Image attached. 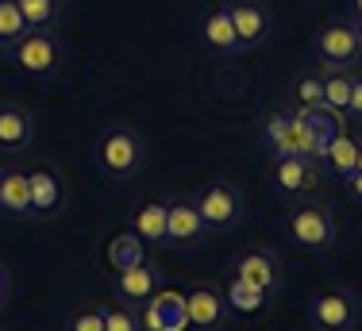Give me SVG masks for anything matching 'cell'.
I'll return each instance as SVG.
<instances>
[{"mask_svg": "<svg viewBox=\"0 0 362 331\" xmlns=\"http://www.w3.org/2000/svg\"><path fill=\"white\" fill-rule=\"evenodd\" d=\"M28 193H31V220H54V216H62L66 197H70L58 166H50V162L28 170Z\"/></svg>", "mask_w": 362, "mask_h": 331, "instance_id": "cell-11", "label": "cell"}, {"mask_svg": "<svg viewBox=\"0 0 362 331\" xmlns=\"http://www.w3.org/2000/svg\"><path fill=\"white\" fill-rule=\"evenodd\" d=\"M201 42L212 50V54H243L239 50V35H235V23L228 16V4H216L204 12L201 20Z\"/></svg>", "mask_w": 362, "mask_h": 331, "instance_id": "cell-17", "label": "cell"}, {"mask_svg": "<svg viewBox=\"0 0 362 331\" xmlns=\"http://www.w3.org/2000/svg\"><path fill=\"white\" fill-rule=\"evenodd\" d=\"M158 289H162V274H158V266H151V262H139L132 269H116V274H112V297L135 304V308H139L143 301H151Z\"/></svg>", "mask_w": 362, "mask_h": 331, "instance_id": "cell-15", "label": "cell"}, {"mask_svg": "<svg viewBox=\"0 0 362 331\" xmlns=\"http://www.w3.org/2000/svg\"><path fill=\"white\" fill-rule=\"evenodd\" d=\"M286 235L297 250L305 255H327L339 243V220L335 212L316 197H300L286 216Z\"/></svg>", "mask_w": 362, "mask_h": 331, "instance_id": "cell-1", "label": "cell"}, {"mask_svg": "<svg viewBox=\"0 0 362 331\" xmlns=\"http://www.w3.org/2000/svg\"><path fill=\"white\" fill-rule=\"evenodd\" d=\"M343 185H347V193H351V197H355L358 204H362V173H351V178L343 181Z\"/></svg>", "mask_w": 362, "mask_h": 331, "instance_id": "cell-31", "label": "cell"}, {"mask_svg": "<svg viewBox=\"0 0 362 331\" xmlns=\"http://www.w3.org/2000/svg\"><path fill=\"white\" fill-rule=\"evenodd\" d=\"M324 74H313V69H305V74H297V81H293V104L297 108H316V104H324V85H320Z\"/></svg>", "mask_w": 362, "mask_h": 331, "instance_id": "cell-27", "label": "cell"}, {"mask_svg": "<svg viewBox=\"0 0 362 331\" xmlns=\"http://www.w3.org/2000/svg\"><path fill=\"white\" fill-rule=\"evenodd\" d=\"M266 178H270V185L278 189L281 197H289V200L316 197L327 185L324 162L305 158V154H270V162H266Z\"/></svg>", "mask_w": 362, "mask_h": 331, "instance_id": "cell-6", "label": "cell"}, {"mask_svg": "<svg viewBox=\"0 0 362 331\" xmlns=\"http://www.w3.org/2000/svg\"><path fill=\"white\" fill-rule=\"evenodd\" d=\"M347 12L355 16V20H362V0H347Z\"/></svg>", "mask_w": 362, "mask_h": 331, "instance_id": "cell-32", "label": "cell"}, {"mask_svg": "<svg viewBox=\"0 0 362 331\" xmlns=\"http://www.w3.org/2000/svg\"><path fill=\"white\" fill-rule=\"evenodd\" d=\"M313 54L324 69H355L362 62V39L355 20H327L313 35Z\"/></svg>", "mask_w": 362, "mask_h": 331, "instance_id": "cell-7", "label": "cell"}, {"mask_svg": "<svg viewBox=\"0 0 362 331\" xmlns=\"http://www.w3.org/2000/svg\"><path fill=\"white\" fill-rule=\"evenodd\" d=\"M228 16H231V23H235L239 50H243V54L270 42V35H274L270 4H262V0H228Z\"/></svg>", "mask_w": 362, "mask_h": 331, "instance_id": "cell-10", "label": "cell"}, {"mask_svg": "<svg viewBox=\"0 0 362 331\" xmlns=\"http://www.w3.org/2000/svg\"><path fill=\"white\" fill-rule=\"evenodd\" d=\"M23 31H31V28L23 23L20 4L16 0H0V47H12Z\"/></svg>", "mask_w": 362, "mask_h": 331, "instance_id": "cell-28", "label": "cell"}, {"mask_svg": "<svg viewBox=\"0 0 362 331\" xmlns=\"http://www.w3.org/2000/svg\"><path fill=\"white\" fill-rule=\"evenodd\" d=\"M0 170H4V166H0Z\"/></svg>", "mask_w": 362, "mask_h": 331, "instance_id": "cell-37", "label": "cell"}, {"mask_svg": "<svg viewBox=\"0 0 362 331\" xmlns=\"http://www.w3.org/2000/svg\"><path fill=\"white\" fill-rule=\"evenodd\" d=\"M355 166H358V139L343 127V132L327 143V151H324V173H327V178H335V181H347L351 173H355Z\"/></svg>", "mask_w": 362, "mask_h": 331, "instance_id": "cell-21", "label": "cell"}, {"mask_svg": "<svg viewBox=\"0 0 362 331\" xmlns=\"http://www.w3.org/2000/svg\"><path fill=\"white\" fill-rule=\"evenodd\" d=\"M347 120L362 124V69L355 66V81H351V104H347Z\"/></svg>", "mask_w": 362, "mask_h": 331, "instance_id": "cell-30", "label": "cell"}, {"mask_svg": "<svg viewBox=\"0 0 362 331\" xmlns=\"http://www.w3.org/2000/svg\"><path fill=\"white\" fill-rule=\"evenodd\" d=\"M4 58L20 69L23 77L47 81V77L58 74L66 50H62V39H58L54 28H31V31H23L12 47H4Z\"/></svg>", "mask_w": 362, "mask_h": 331, "instance_id": "cell-2", "label": "cell"}, {"mask_svg": "<svg viewBox=\"0 0 362 331\" xmlns=\"http://www.w3.org/2000/svg\"><path fill=\"white\" fill-rule=\"evenodd\" d=\"M35 143V116L23 104H0V154H23Z\"/></svg>", "mask_w": 362, "mask_h": 331, "instance_id": "cell-16", "label": "cell"}, {"mask_svg": "<svg viewBox=\"0 0 362 331\" xmlns=\"http://www.w3.org/2000/svg\"><path fill=\"white\" fill-rule=\"evenodd\" d=\"M185 312H189V327L193 331H220L228 324V301L216 281H197L185 293Z\"/></svg>", "mask_w": 362, "mask_h": 331, "instance_id": "cell-13", "label": "cell"}, {"mask_svg": "<svg viewBox=\"0 0 362 331\" xmlns=\"http://www.w3.org/2000/svg\"><path fill=\"white\" fill-rule=\"evenodd\" d=\"M66 331H105V316H100L97 304H85L66 316Z\"/></svg>", "mask_w": 362, "mask_h": 331, "instance_id": "cell-29", "label": "cell"}, {"mask_svg": "<svg viewBox=\"0 0 362 331\" xmlns=\"http://www.w3.org/2000/svg\"><path fill=\"white\" fill-rule=\"evenodd\" d=\"M146 158V143L135 127L127 124H112L97 135V166L100 173L112 181H132L135 173L143 170Z\"/></svg>", "mask_w": 362, "mask_h": 331, "instance_id": "cell-4", "label": "cell"}, {"mask_svg": "<svg viewBox=\"0 0 362 331\" xmlns=\"http://www.w3.org/2000/svg\"><path fill=\"white\" fill-rule=\"evenodd\" d=\"M4 297H8V277H4V269H0V308H4Z\"/></svg>", "mask_w": 362, "mask_h": 331, "instance_id": "cell-33", "label": "cell"}, {"mask_svg": "<svg viewBox=\"0 0 362 331\" xmlns=\"http://www.w3.org/2000/svg\"><path fill=\"white\" fill-rule=\"evenodd\" d=\"M105 262H108L112 274H116V269L139 266V262H146V243L135 231H116L105 247Z\"/></svg>", "mask_w": 362, "mask_h": 331, "instance_id": "cell-22", "label": "cell"}, {"mask_svg": "<svg viewBox=\"0 0 362 331\" xmlns=\"http://www.w3.org/2000/svg\"><path fill=\"white\" fill-rule=\"evenodd\" d=\"M204 239H209V228H204L193 197H170L166 200V247L189 250V247H201Z\"/></svg>", "mask_w": 362, "mask_h": 331, "instance_id": "cell-12", "label": "cell"}, {"mask_svg": "<svg viewBox=\"0 0 362 331\" xmlns=\"http://www.w3.org/2000/svg\"><path fill=\"white\" fill-rule=\"evenodd\" d=\"M262 139L270 143V154H293V146H289V112H266Z\"/></svg>", "mask_w": 362, "mask_h": 331, "instance_id": "cell-24", "label": "cell"}, {"mask_svg": "<svg viewBox=\"0 0 362 331\" xmlns=\"http://www.w3.org/2000/svg\"><path fill=\"white\" fill-rule=\"evenodd\" d=\"M197 212H201L204 228H209V235H228L235 231L239 223H243L247 216V197L243 189L235 185V181H209V185H201V193L193 197Z\"/></svg>", "mask_w": 362, "mask_h": 331, "instance_id": "cell-5", "label": "cell"}, {"mask_svg": "<svg viewBox=\"0 0 362 331\" xmlns=\"http://www.w3.org/2000/svg\"><path fill=\"white\" fill-rule=\"evenodd\" d=\"M351 81H355V69H324L320 85H324V104L332 112H339L347 120V104H351Z\"/></svg>", "mask_w": 362, "mask_h": 331, "instance_id": "cell-23", "label": "cell"}, {"mask_svg": "<svg viewBox=\"0 0 362 331\" xmlns=\"http://www.w3.org/2000/svg\"><path fill=\"white\" fill-rule=\"evenodd\" d=\"M308 324L316 331H355L358 327V297L347 285H327L308 301Z\"/></svg>", "mask_w": 362, "mask_h": 331, "instance_id": "cell-8", "label": "cell"}, {"mask_svg": "<svg viewBox=\"0 0 362 331\" xmlns=\"http://www.w3.org/2000/svg\"><path fill=\"white\" fill-rule=\"evenodd\" d=\"M0 216L31 220V193H28V170L4 166L0 170Z\"/></svg>", "mask_w": 362, "mask_h": 331, "instance_id": "cell-18", "label": "cell"}, {"mask_svg": "<svg viewBox=\"0 0 362 331\" xmlns=\"http://www.w3.org/2000/svg\"><path fill=\"white\" fill-rule=\"evenodd\" d=\"M358 69H362V62H358Z\"/></svg>", "mask_w": 362, "mask_h": 331, "instance_id": "cell-36", "label": "cell"}, {"mask_svg": "<svg viewBox=\"0 0 362 331\" xmlns=\"http://www.w3.org/2000/svg\"><path fill=\"white\" fill-rule=\"evenodd\" d=\"M16 4H20L23 23H28V28H54L62 0H16Z\"/></svg>", "mask_w": 362, "mask_h": 331, "instance_id": "cell-26", "label": "cell"}, {"mask_svg": "<svg viewBox=\"0 0 362 331\" xmlns=\"http://www.w3.org/2000/svg\"><path fill=\"white\" fill-rule=\"evenodd\" d=\"M223 301H228V312H235V316H243V320L266 316V312H270V304H274L270 293H262L258 285L243 281V277H231L228 289H223Z\"/></svg>", "mask_w": 362, "mask_h": 331, "instance_id": "cell-19", "label": "cell"}, {"mask_svg": "<svg viewBox=\"0 0 362 331\" xmlns=\"http://www.w3.org/2000/svg\"><path fill=\"white\" fill-rule=\"evenodd\" d=\"M231 277H243V281L258 285L262 293L278 297L281 285H286V274H281V258L274 255L270 247H251V250H239L235 258L228 262Z\"/></svg>", "mask_w": 362, "mask_h": 331, "instance_id": "cell-9", "label": "cell"}, {"mask_svg": "<svg viewBox=\"0 0 362 331\" xmlns=\"http://www.w3.org/2000/svg\"><path fill=\"white\" fill-rule=\"evenodd\" d=\"M100 316H105V331H143L139 324V308L127 301H112L100 308Z\"/></svg>", "mask_w": 362, "mask_h": 331, "instance_id": "cell-25", "label": "cell"}, {"mask_svg": "<svg viewBox=\"0 0 362 331\" xmlns=\"http://www.w3.org/2000/svg\"><path fill=\"white\" fill-rule=\"evenodd\" d=\"M139 324H143V331H189L185 293L158 289L151 301L139 304Z\"/></svg>", "mask_w": 362, "mask_h": 331, "instance_id": "cell-14", "label": "cell"}, {"mask_svg": "<svg viewBox=\"0 0 362 331\" xmlns=\"http://www.w3.org/2000/svg\"><path fill=\"white\" fill-rule=\"evenodd\" d=\"M347 127V120L339 112H332L327 104H316V108H297L293 104L289 112V146L293 154H305V158L324 162V151L335 135Z\"/></svg>", "mask_w": 362, "mask_h": 331, "instance_id": "cell-3", "label": "cell"}, {"mask_svg": "<svg viewBox=\"0 0 362 331\" xmlns=\"http://www.w3.org/2000/svg\"><path fill=\"white\" fill-rule=\"evenodd\" d=\"M355 31H358V39H362V20H355Z\"/></svg>", "mask_w": 362, "mask_h": 331, "instance_id": "cell-35", "label": "cell"}, {"mask_svg": "<svg viewBox=\"0 0 362 331\" xmlns=\"http://www.w3.org/2000/svg\"><path fill=\"white\" fill-rule=\"evenodd\" d=\"M132 231L151 247H166V200L151 197L132 212Z\"/></svg>", "mask_w": 362, "mask_h": 331, "instance_id": "cell-20", "label": "cell"}, {"mask_svg": "<svg viewBox=\"0 0 362 331\" xmlns=\"http://www.w3.org/2000/svg\"><path fill=\"white\" fill-rule=\"evenodd\" d=\"M355 173H362V139H358V166H355Z\"/></svg>", "mask_w": 362, "mask_h": 331, "instance_id": "cell-34", "label": "cell"}]
</instances>
